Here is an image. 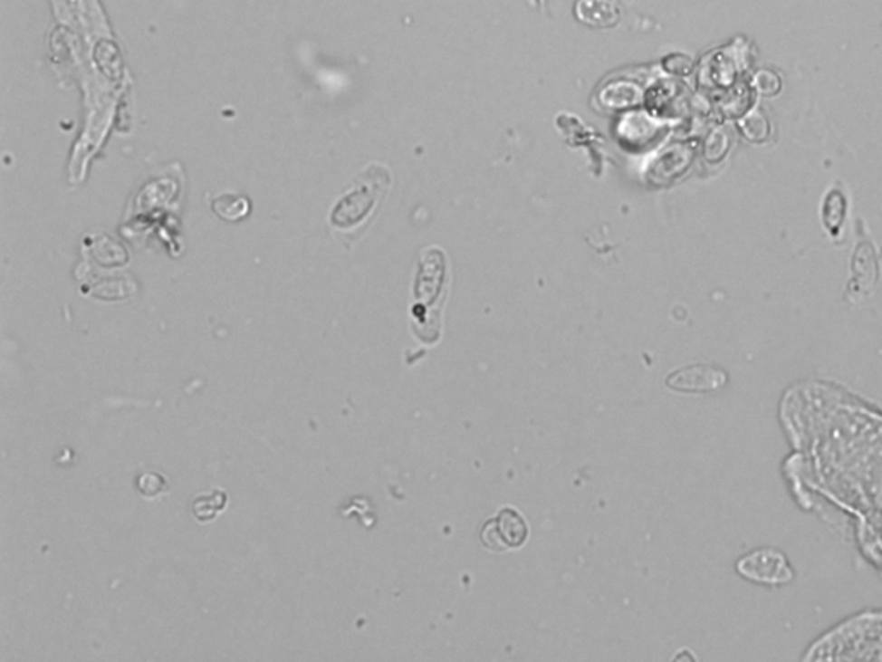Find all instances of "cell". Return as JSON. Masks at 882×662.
<instances>
[{
  "label": "cell",
  "instance_id": "8992f818",
  "mask_svg": "<svg viewBox=\"0 0 882 662\" xmlns=\"http://www.w3.org/2000/svg\"><path fill=\"white\" fill-rule=\"evenodd\" d=\"M212 209L225 219H240L248 213V202L238 196H221L212 198Z\"/></svg>",
  "mask_w": 882,
  "mask_h": 662
},
{
  "label": "cell",
  "instance_id": "5b68a950",
  "mask_svg": "<svg viewBox=\"0 0 882 662\" xmlns=\"http://www.w3.org/2000/svg\"><path fill=\"white\" fill-rule=\"evenodd\" d=\"M576 16L591 28H612L620 19V11L614 0H578Z\"/></svg>",
  "mask_w": 882,
  "mask_h": 662
},
{
  "label": "cell",
  "instance_id": "3957f363",
  "mask_svg": "<svg viewBox=\"0 0 882 662\" xmlns=\"http://www.w3.org/2000/svg\"><path fill=\"white\" fill-rule=\"evenodd\" d=\"M530 528L524 516L513 507H502L494 519L486 521L481 530V543L494 552L519 549L526 543Z\"/></svg>",
  "mask_w": 882,
  "mask_h": 662
},
{
  "label": "cell",
  "instance_id": "ba28073f",
  "mask_svg": "<svg viewBox=\"0 0 882 662\" xmlns=\"http://www.w3.org/2000/svg\"><path fill=\"white\" fill-rule=\"evenodd\" d=\"M755 87L763 95H774L781 89V80L777 78L776 72H760L755 76Z\"/></svg>",
  "mask_w": 882,
  "mask_h": 662
},
{
  "label": "cell",
  "instance_id": "7a4b0ae2",
  "mask_svg": "<svg viewBox=\"0 0 882 662\" xmlns=\"http://www.w3.org/2000/svg\"><path fill=\"white\" fill-rule=\"evenodd\" d=\"M736 571L744 580L767 587L788 585L794 578L786 555L771 547L757 549L750 554L743 555L736 562Z\"/></svg>",
  "mask_w": 882,
  "mask_h": 662
},
{
  "label": "cell",
  "instance_id": "6da1fadb",
  "mask_svg": "<svg viewBox=\"0 0 882 662\" xmlns=\"http://www.w3.org/2000/svg\"><path fill=\"white\" fill-rule=\"evenodd\" d=\"M391 171L385 164L372 162L353 178L350 188L336 200L330 225L336 236L350 247L371 226L391 187Z\"/></svg>",
  "mask_w": 882,
  "mask_h": 662
},
{
  "label": "cell",
  "instance_id": "277c9868",
  "mask_svg": "<svg viewBox=\"0 0 882 662\" xmlns=\"http://www.w3.org/2000/svg\"><path fill=\"white\" fill-rule=\"evenodd\" d=\"M729 376L714 364H689L674 369L666 378V387L677 394L705 395L723 390Z\"/></svg>",
  "mask_w": 882,
  "mask_h": 662
},
{
  "label": "cell",
  "instance_id": "52a82bcc",
  "mask_svg": "<svg viewBox=\"0 0 882 662\" xmlns=\"http://www.w3.org/2000/svg\"><path fill=\"white\" fill-rule=\"evenodd\" d=\"M743 133L753 140V142H762L769 137L771 133V126H769V121L767 118L759 112V110H753L750 112L744 120L742 121Z\"/></svg>",
  "mask_w": 882,
  "mask_h": 662
}]
</instances>
